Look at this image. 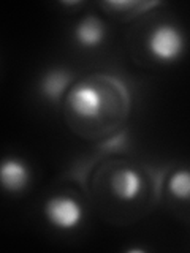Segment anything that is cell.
Wrapping results in <instances>:
<instances>
[{
	"label": "cell",
	"instance_id": "1",
	"mask_svg": "<svg viewBox=\"0 0 190 253\" xmlns=\"http://www.w3.org/2000/svg\"><path fill=\"white\" fill-rule=\"evenodd\" d=\"M184 35L181 30L170 24L157 26L149 35V52L160 62H174L184 52Z\"/></svg>",
	"mask_w": 190,
	"mask_h": 253
},
{
	"label": "cell",
	"instance_id": "2",
	"mask_svg": "<svg viewBox=\"0 0 190 253\" xmlns=\"http://www.w3.org/2000/svg\"><path fill=\"white\" fill-rule=\"evenodd\" d=\"M49 223L63 231L75 229L83 220V209L78 201L70 196H54L45 206Z\"/></svg>",
	"mask_w": 190,
	"mask_h": 253
},
{
	"label": "cell",
	"instance_id": "3",
	"mask_svg": "<svg viewBox=\"0 0 190 253\" xmlns=\"http://www.w3.org/2000/svg\"><path fill=\"white\" fill-rule=\"evenodd\" d=\"M29 166L19 158H5L0 162V187L10 193H19L29 185Z\"/></svg>",
	"mask_w": 190,
	"mask_h": 253
},
{
	"label": "cell",
	"instance_id": "4",
	"mask_svg": "<svg viewBox=\"0 0 190 253\" xmlns=\"http://www.w3.org/2000/svg\"><path fill=\"white\" fill-rule=\"evenodd\" d=\"M70 106L83 119H95L101 111V97L91 85H79L70 95Z\"/></svg>",
	"mask_w": 190,
	"mask_h": 253
},
{
	"label": "cell",
	"instance_id": "5",
	"mask_svg": "<svg viewBox=\"0 0 190 253\" xmlns=\"http://www.w3.org/2000/svg\"><path fill=\"white\" fill-rule=\"evenodd\" d=\"M111 187L117 198L124 201L135 200L142 187V180L140 174L132 168H122L114 172L113 180H111Z\"/></svg>",
	"mask_w": 190,
	"mask_h": 253
},
{
	"label": "cell",
	"instance_id": "6",
	"mask_svg": "<svg viewBox=\"0 0 190 253\" xmlns=\"http://www.w3.org/2000/svg\"><path fill=\"white\" fill-rule=\"evenodd\" d=\"M105 35H106L105 24L100 19L94 18V16L83 19L75 30L76 42L84 47H95L101 44L103 40H105Z\"/></svg>",
	"mask_w": 190,
	"mask_h": 253
},
{
	"label": "cell",
	"instance_id": "7",
	"mask_svg": "<svg viewBox=\"0 0 190 253\" xmlns=\"http://www.w3.org/2000/svg\"><path fill=\"white\" fill-rule=\"evenodd\" d=\"M70 84V75L65 70H52L42 81V92L51 101H59L63 90Z\"/></svg>",
	"mask_w": 190,
	"mask_h": 253
},
{
	"label": "cell",
	"instance_id": "8",
	"mask_svg": "<svg viewBox=\"0 0 190 253\" xmlns=\"http://www.w3.org/2000/svg\"><path fill=\"white\" fill-rule=\"evenodd\" d=\"M168 190L174 198L187 200L190 193V176L186 169L174 172L168 180Z\"/></svg>",
	"mask_w": 190,
	"mask_h": 253
}]
</instances>
